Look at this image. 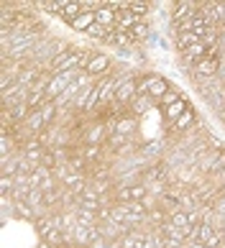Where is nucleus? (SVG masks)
Returning <instances> with one entry per match:
<instances>
[{"instance_id":"obj_1","label":"nucleus","mask_w":225,"mask_h":248,"mask_svg":"<svg viewBox=\"0 0 225 248\" xmlns=\"http://www.w3.org/2000/svg\"><path fill=\"white\" fill-rule=\"evenodd\" d=\"M90 54L87 51H74V49H59V54L49 62V69L51 75H59V72H82L87 69L90 64Z\"/></svg>"},{"instance_id":"obj_2","label":"nucleus","mask_w":225,"mask_h":248,"mask_svg":"<svg viewBox=\"0 0 225 248\" xmlns=\"http://www.w3.org/2000/svg\"><path fill=\"white\" fill-rule=\"evenodd\" d=\"M112 197L118 202H144L148 197V187L144 182H138V185H115L112 187Z\"/></svg>"},{"instance_id":"obj_3","label":"nucleus","mask_w":225,"mask_h":248,"mask_svg":"<svg viewBox=\"0 0 225 248\" xmlns=\"http://www.w3.org/2000/svg\"><path fill=\"white\" fill-rule=\"evenodd\" d=\"M169 90H172L169 82L161 79V77H156V75H146V77L138 79V95H151L154 100H161Z\"/></svg>"},{"instance_id":"obj_4","label":"nucleus","mask_w":225,"mask_h":248,"mask_svg":"<svg viewBox=\"0 0 225 248\" xmlns=\"http://www.w3.org/2000/svg\"><path fill=\"white\" fill-rule=\"evenodd\" d=\"M108 139H110V131H108L105 121H95V123H90V125L82 131L84 146H102Z\"/></svg>"},{"instance_id":"obj_5","label":"nucleus","mask_w":225,"mask_h":248,"mask_svg":"<svg viewBox=\"0 0 225 248\" xmlns=\"http://www.w3.org/2000/svg\"><path fill=\"white\" fill-rule=\"evenodd\" d=\"M197 16V3L194 0H179V3L172 5V23L182 26L184 21H192Z\"/></svg>"},{"instance_id":"obj_6","label":"nucleus","mask_w":225,"mask_h":248,"mask_svg":"<svg viewBox=\"0 0 225 248\" xmlns=\"http://www.w3.org/2000/svg\"><path fill=\"white\" fill-rule=\"evenodd\" d=\"M108 69H110V57H105V54H92V59H90L84 72L90 77H100V75H108Z\"/></svg>"},{"instance_id":"obj_7","label":"nucleus","mask_w":225,"mask_h":248,"mask_svg":"<svg viewBox=\"0 0 225 248\" xmlns=\"http://www.w3.org/2000/svg\"><path fill=\"white\" fill-rule=\"evenodd\" d=\"M192 125H197V115H194V108L190 105V108H187L184 113L172 123V131H174V133H187Z\"/></svg>"},{"instance_id":"obj_8","label":"nucleus","mask_w":225,"mask_h":248,"mask_svg":"<svg viewBox=\"0 0 225 248\" xmlns=\"http://www.w3.org/2000/svg\"><path fill=\"white\" fill-rule=\"evenodd\" d=\"M95 23H97V13H82V16L74 18V21H69V26L74 31H84V33H87Z\"/></svg>"},{"instance_id":"obj_9","label":"nucleus","mask_w":225,"mask_h":248,"mask_svg":"<svg viewBox=\"0 0 225 248\" xmlns=\"http://www.w3.org/2000/svg\"><path fill=\"white\" fill-rule=\"evenodd\" d=\"M182 54H184V59H187V62H190L192 67H194V64H200L205 57H208V46H205L202 41H197L194 46H190V49L182 51Z\"/></svg>"},{"instance_id":"obj_10","label":"nucleus","mask_w":225,"mask_h":248,"mask_svg":"<svg viewBox=\"0 0 225 248\" xmlns=\"http://www.w3.org/2000/svg\"><path fill=\"white\" fill-rule=\"evenodd\" d=\"M154 103H156V100L151 95H136L133 100H130V113H133V115L146 113L148 108H154Z\"/></svg>"},{"instance_id":"obj_11","label":"nucleus","mask_w":225,"mask_h":248,"mask_svg":"<svg viewBox=\"0 0 225 248\" xmlns=\"http://www.w3.org/2000/svg\"><path fill=\"white\" fill-rule=\"evenodd\" d=\"M120 136H126V139H133L136 133V115H126V118H118V131Z\"/></svg>"},{"instance_id":"obj_12","label":"nucleus","mask_w":225,"mask_h":248,"mask_svg":"<svg viewBox=\"0 0 225 248\" xmlns=\"http://www.w3.org/2000/svg\"><path fill=\"white\" fill-rule=\"evenodd\" d=\"M187 108H190V103H187V100L182 97V100H179V103H174V105H169V108H164V110H161V113H164V118H166V121H169V123H174V121H177V118H179V115L184 113V110H187Z\"/></svg>"},{"instance_id":"obj_13","label":"nucleus","mask_w":225,"mask_h":248,"mask_svg":"<svg viewBox=\"0 0 225 248\" xmlns=\"http://www.w3.org/2000/svg\"><path fill=\"white\" fill-rule=\"evenodd\" d=\"M169 223L177 225V228H182V231H184V228H194L187 210H174V213H169Z\"/></svg>"},{"instance_id":"obj_14","label":"nucleus","mask_w":225,"mask_h":248,"mask_svg":"<svg viewBox=\"0 0 225 248\" xmlns=\"http://www.w3.org/2000/svg\"><path fill=\"white\" fill-rule=\"evenodd\" d=\"M197 41H200V36H197L194 31H182V33H177V46H179V51H187L190 46H194Z\"/></svg>"},{"instance_id":"obj_15","label":"nucleus","mask_w":225,"mask_h":248,"mask_svg":"<svg viewBox=\"0 0 225 248\" xmlns=\"http://www.w3.org/2000/svg\"><path fill=\"white\" fill-rule=\"evenodd\" d=\"M166 220H169V215H166V210H164V207H154V210H148V223H151L154 228L164 225Z\"/></svg>"},{"instance_id":"obj_16","label":"nucleus","mask_w":225,"mask_h":248,"mask_svg":"<svg viewBox=\"0 0 225 248\" xmlns=\"http://www.w3.org/2000/svg\"><path fill=\"white\" fill-rule=\"evenodd\" d=\"M151 5H154V3H141V0H133V3L126 5V11H130V13L138 16V18H144L148 11H151Z\"/></svg>"},{"instance_id":"obj_17","label":"nucleus","mask_w":225,"mask_h":248,"mask_svg":"<svg viewBox=\"0 0 225 248\" xmlns=\"http://www.w3.org/2000/svg\"><path fill=\"white\" fill-rule=\"evenodd\" d=\"M56 110H59V108H56V103H54V100H49V103H46V105L39 110V113H41V118L46 121V125H51V123L56 121Z\"/></svg>"},{"instance_id":"obj_18","label":"nucleus","mask_w":225,"mask_h":248,"mask_svg":"<svg viewBox=\"0 0 225 248\" xmlns=\"http://www.w3.org/2000/svg\"><path fill=\"white\" fill-rule=\"evenodd\" d=\"M179 100H182V95L177 93V90H169V93H166V95H164L161 100H159V105H161V110H164V108H169V105L179 103Z\"/></svg>"},{"instance_id":"obj_19","label":"nucleus","mask_w":225,"mask_h":248,"mask_svg":"<svg viewBox=\"0 0 225 248\" xmlns=\"http://www.w3.org/2000/svg\"><path fill=\"white\" fill-rule=\"evenodd\" d=\"M39 248H51V246H49V243H41V246H39Z\"/></svg>"},{"instance_id":"obj_20","label":"nucleus","mask_w":225,"mask_h":248,"mask_svg":"<svg viewBox=\"0 0 225 248\" xmlns=\"http://www.w3.org/2000/svg\"><path fill=\"white\" fill-rule=\"evenodd\" d=\"M223 85H225V82H223Z\"/></svg>"},{"instance_id":"obj_21","label":"nucleus","mask_w":225,"mask_h":248,"mask_svg":"<svg viewBox=\"0 0 225 248\" xmlns=\"http://www.w3.org/2000/svg\"><path fill=\"white\" fill-rule=\"evenodd\" d=\"M223 248H225V246H223Z\"/></svg>"}]
</instances>
